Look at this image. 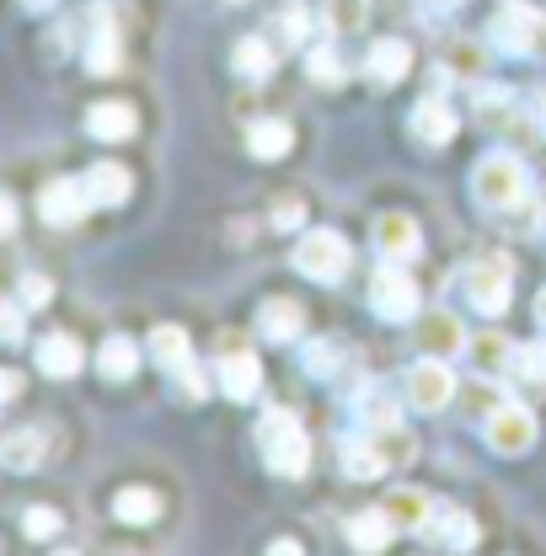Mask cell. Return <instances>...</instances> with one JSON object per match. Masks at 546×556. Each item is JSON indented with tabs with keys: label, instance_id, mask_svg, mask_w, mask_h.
<instances>
[{
	"label": "cell",
	"instance_id": "22",
	"mask_svg": "<svg viewBox=\"0 0 546 556\" xmlns=\"http://www.w3.org/2000/svg\"><path fill=\"white\" fill-rule=\"evenodd\" d=\"M418 343L445 358V353H467V332H461V321H456L450 311H423V321H418Z\"/></svg>",
	"mask_w": 546,
	"mask_h": 556
},
{
	"label": "cell",
	"instance_id": "6",
	"mask_svg": "<svg viewBox=\"0 0 546 556\" xmlns=\"http://www.w3.org/2000/svg\"><path fill=\"white\" fill-rule=\"evenodd\" d=\"M482 439L493 455H525L536 444V417L525 402H493V413L482 417Z\"/></svg>",
	"mask_w": 546,
	"mask_h": 556
},
{
	"label": "cell",
	"instance_id": "3",
	"mask_svg": "<svg viewBox=\"0 0 546 556\" xmlns=\"http://www.w3.org/2000/svg\"><path fill=\"white\" fill-rule=\"evenodd\" d=\"M487 38H493L498 54H514V60H546V11L525 5V0H504V5L493 11Z\"/></svg>",
	"mask_w": 546,
	"mask_h": 556
},
{
	"label": "cell",
	"instance_id": "20",
	"mask_svg": "<svg viewBox=\"0 0 546 556\" xmlns=\"http://www.w3.org/2000/svg\"><path fill=\"white\" fill-rule=\"evenodd\" d=\"M364 70H370V80H375V86H397V80L412 70V49L402 43V38H381V43H370Z\"/></svg>",
	"mask_w": 546,
	"mask_h": 556
},
{
	"label": "cell",
	"instance_id": "32",
	"mask_svg": "<svg viewBox=\"0 0 546 556\" xmlns=\"http://www.w3.org/2000/svg\"><path fill=\"white\" fill-rule=\"evenodd\" d=\"M97 369H102L108 380H129L139 369V348L129 343V338H108L102 353H97Z\"/></svg>",
	"mask_w": 546,
	"mask_h": 556
},
{
	"label": "cell",
	"instance_id": "29",
	"mask_svg": "<svg viewBox=\"0 0 546 556\" xmlns=\"http://www.w3.org/2000/svg\"><path fill=\"white\" fill-rule=\"evenodd\" d=\"M322 22L333 38H348L370 22V0H322Z\"/></svg>",
	"mask_w": 546,
	"mask_h": 556
},
{
	"label": "cell",
	"instance_id": "13",
	"mask_svg": "<svg viewBox=\"0 0 546 556\" xmlns=\"http://www.w3.org/2000/svg\"><path fill=\"white\" fill-rule=\"evenodd\" d=\"M86 208H91L86 182H75V177H60V182H49V188L38 193V214H44L49 225H75Z\"/></svg>",
	"mask_w": 546,
	"mask_h": 556
},
{
	"label": "cell",
	"instance_id": "34",
	"mask_svg": "<svg viewBox=\"0 0 546 556\" xmlns=\"http://www.w3.org/2000/svg\"><path fill=\"white\" fill-rule=\"evenodd\" d=\"M509 375H514L520 386H546V343H514Z\"/></svg>",
	"mask_w": 546,
	"mask_h": 556
},
{
	"label": "cell",
	"instance_id": "19",
	"mask_svg": "<svg viewBox=\"0 0 546 556\" xmlns=\"http://www.w3.org/2000/svg\"><path fill=\"white\" fill-rule=\"evenodd\" d=\"M139 118L129 102H97L91 113H86V135L102 139V144H119V139H135Z\"/></svg>",
	"mask_w": 546,
	"mask_h": 556
},
{
	"label": "cell",
	"instance_id": "42",
	"mask_svg": "<svg viewBox=\"0 0 546 556\" xmlns=\"http://www.w3.org/2000/svg\"><path fill=\"white\" fill-rule=\"evenodd\" d=\"M11 230H16V204L0 193V236H11Z\"/></svg>",
	"mask_w": 546,
	"mask_h": 556
},
{
	"label": "cell",
	"instance_id": "8",
	"mask_svg": "<svg viewBox=\"0 0 546 556\" xmlns=\"http://www.w3.org/2000/svg\"><path fill=\"white\" fill-rule=\"evenodd\" d=\"M402 386H408V402L418 413H445V407L456 402V375H450V364H445L439 353H423L408 369Z\"/></svg>",
	"mask_w": 546,
	"mask_h": 556
},
{
	"label": "cell",
	"instance_id": "9",
	"mask_svg": "<svg viewBox=\"0 0 546 556\" xmlns=\"http://www.w3.org/2000/svg\"><path fill=\"white\" fill-rule=\"evenodd\" d=\"M370 311L381 321H412L418 316V283L408 278L402 263H386L375 274V283H370Z\"/></svg>",
	"mask_w": 546,
	"mask_h": 556
},
{
	"label": "cell",
	"instance_id": "37",
	"mask_svg": "<svg viewBox=\"0 0 546 556\" xmlns=\"http://www.w3.org/2000/svg\"><path fill=\"white\" fill-rule=\"evenodd\" d=\"M278 33H284L289 43H306V38H311V11H306V5H284V11H278Z\"/></svg>",
	"mask_w": 546,
	"mask_h": 556
},
{
	"label": "cell",
	"instance_id": "5",
	"mask_svg": "<svg viewBox=\"0 0 546 556\" xmlns=\"http://www.w3.org/2000/svg\"><path fill=\"white\" fill-rule=\"evenodd\" d=\"M461 294H467V305L482 311V316H504V311H509V294H514V268H509L504 257H477V263H467V274H461Z\"/></svg>",
	"mask_w": 546,
	"mask_h": 556
},
{
	"label": "cell",
	"instance_id": "36",
	"mask_svg": "<svg viewBox=\"0 0 546 556\" xmlns=\"http://www.w3.org/2000/svg\"><path fill=\"white\" fill-rule=\"evenodd\" d=\"M22 530H27L33 541H54V535H60V514L38 503V508H27V514H22Z\"/></svg>",
	"mask_w": 546,
	"mask_h": 556
},
{
	"label": "cell",
	"instance_id": "15",
	"mask_svg": "<svg viewBox=\"0 0 546 556\" xmlns=\"http://www.w3.org/2000/svg\"><path fill=\"white\" fill-rule=\"evenodd\" d=\"M456 129H461V118H456V108L445 97H423L412 108V135L423 139V144H450Z\"/></svg>",
	"mask_w": 546,
	"mask_h": 556
},
{
	"label": "cell",
	"instance_id": "10",
	"mask_svg": "<svg viewBox=\"0 0 546 556\" xmlns=\"http://www.w3.org/2000/svg\"><path fill=\"white\" fill-rule=\"evenodd\" d=\"M220 391L231 402H252L263 391V364L252 348H220Z\"/></svg>",
	"mask_w": 546,
	"mask_h": 556
},
{
	"label": "cell",
	"instance_id": "25",
	"mask_svg": "<svg viewBox=\"0 0 546 556\" xmlns=\"http://www.w3.org/2000/svg\"><path fill=\"white\" fill-rule=\"evenodd\" d=\"M289 144H295V129H289L284 118H258V124L247 129V155H258V161L289 155Z\"/></svg>",
	"mask_w": 546,
	"mask_h": 556
},
{
	"label": "cell",
	"instance_id": "28",
	"mask_svg": "<svg viewBox=\"0 0 546 556\" xmlns=\"http://www.w3.org/2000/svg\"><path fill=\"white\" fill-rule=\"evenodd\" d=\"M467 358L477 364V375H509L514 348H509V338H498V332H482V338H467Z\"/></svg>",
	"mask_w": 546,
	"mask_h": 556
},
{
	"label": "cell",
	"instance_id": "33",
	"mask_svg": "<svg viewBox=\"0 0 546 556\" xmlns=\"http://www.w3.org/2000/svg\"><path fill=\"white\" fill-rule=\"evenodd\" d=\"M429 525H439V530H445V546H456V552L477 546V519H472V514H461V508H434V519H429Z\"/></svg>",
	"mask_w": 546,
	"mask_h": 556
},
{
	"label": "cell",
	"instance_id": "4",
	"mask_svg": "<svg viewBox=\"0 0 546 556\" xmlns=\"http://www.w3.org/2000/svg\"><path fill=\"white\" fill-rule=\"evenodd\" d=\"M150 353H156V364L177 380V391H183L188 402H204L209 380H204V369H199V358H194V343H188L183 327H156V332H150Z\"/></svg>",
	"mask_w": 546,
	"mask_h": 556
},
{
	"label": "cell",
	"instance_id": "18",
	"mask_svg": "<svg viewBox=\"0 0 546 556\" xmlns=\"http://www.w3.org/2000/svg\"><path fill=\"white\" fill-rule=\"evenodd\" d=\"M91 22H97V33H91V43H86V70H91V75H113L119 60H124V43H119V33H113V11L97 5Z\"/></svg>",
	"mask_w": 546,
	"mask_h": 556
},
{
	"label": "cell",
	"instance_id": "24",
	"mask_svg": "<svg viewBox=\"0 0 546 556\" xmlns=\"http://www.w3.org/2000/svg\"><path fill=\"white\" fill-rule=\"evenodd\" d=\"M392 519H397V530H418L423 535V525L434 519V503L418 492V486H397V492H386V503H381Z\"/></svg>",
	"mask_w": 546,
	"mask_h": 556
},
{
	"label": "cell",
	"instance_id": "27",
	"mask_svg": "<svg viewBox=\"0 0 546 556\" xmlns=\"http://www.w3.org/2000/svg\"><path fill=\"white\" fill-rule=\"evenodd\" d=\"M231 70H236L241 80H269L273 75V43L269 38H241V43L231 49Z\"/></svg>",
	"mask_w": 546,
	"mask_h": 556
},
{
	"label": "cell",
	"instance_id": "26",
	"mask_svg": "<svg viewBox=\"0 0 546 556\" xmlns=\"http://www.w3.org/2000/svg\"><path fill=\"white\" fill-rule=\"evenodd\" d=\"M343 471H348L353 482H370V477L392 471V466H386V455H381V444H375V433H364V439H348V444H343Z\"/></svg>",
	"mask_w": 546,
	"mask_h": 556
},
{
	"label": "cell",
	"instance_id": "2",
	"mask_svg": "<svg viewBox=\"0 0 546 556\" xmlns=\"http://www.w3.org/2000/svg\"><path fill=\"white\" fill-rule=\"evenodd\" d=\"M525 193H531V172H525L520 155L493 150V155H482L477 166H472V199H477V208H487V214L520 208Z\"/></svg>",
	"mask_w": 546,
	"mask_h": 556
},
{
	"label": "cell",
	"instance_id": "41",
	"mask_svg": "<svg viewBox=\"0 0 546 556\" xmlns=\"http://www.w3.org/2000/svg\"><path fill=\"white\" fill-rule=\"evenodd\" d=\"M16 391H22V375L0 369V407H5V402H16Z\"/></svg>",
	"mask_w": 546,
	"mask_h": 556
},
{
	"label": "cell",
	"instance_id": "11",
	"mask_svg": "<svg viewBox=\"0 0 546 556\" xmlns=\"http://www.w3.org/2000/svg\"><path fill=\"white\" fill-rule=\"evenodd\" d=\"M370 241H375V252L386 257V263H408L412 252H418V219L402 214V208H392V214H381L375 219V230H370Z\"/></svg>",
	"mask_w": 546,
	"mask_h": 556
},
{
	"label": "cell",
	"instance_id": "17",
	"mask_svg": "<svg viewBox=\"0 0 546 556\" xmlns=\"http://www.w3.org/2000/svg\"><path fill=\"white\" fill-rule=\"evenodd\" d=\"M44 450H49V433L44 428H11V433H0V466L5 471H38Z\"/></svg>",
	"mask_w": 546,
	"mask_h": 556
},
{
	"label": "cell",
	"instance_id": "39",
	"mask_svg": "<svg viewBox=\"0 0 546 556\" xmlns=\"http://www.w3.org/2000/svg\"><path fill=\"white\" fill-rule=\"evenodd\" d=\"M49 294H54V283H49L44 274L22 278V305H27V311H44V305H49Z\"/></svg>",
	"mask_w": 546,
	"mask_h": 556
},
{
	"label": "cell",
	"instance_id": "35",
	"mask_svg": "<svg viewBox=\"0 0 546 556\" xmlns=\"http://www.w3.org/2000/svg\"><path fill=\"white\" fill-rule=\"evenodd\" d=\"M343 364V348L333 343V338H317V343H306V369L311 375H333Z\"/></svg>",
	"mask_w": 546,
	"mask_h": 556
},
{
	"label": "cell",
	"instance_id": "12",
	"mask_svg": "<svg viewBox=\"0 0 546 556\" xmlns=\"http://www.w3.org/2000/svg\"><path fill=\"white\" fill-rule=\"evenodd\" d=\"M258 332L269 338V343H295L300 332H306V305L300 300H289V294H269L263 300V311H258Z\"/></svg>",
	"mask_w": 546,
	"mask_h": 556
},
{
	"label": "cell",
	"instance_id": "23",
	"mask_svg": "<svg viewBox=\"0 0 546 556\" xmlns=\"http://www.w3.org/2000/svg\"><path fill=\"white\" fill-rule=\"evenodd\" d=\"M353 413H359V428H370V433H381V428H397V422H402L397 396H392V391H381V386H359Z\"/></svg>",
	"mask_w": 546,
	"mask_h": 556
},
{
	"label": "cell",
	"instance_id": "21",
	"mask_svg": "<svg viewBox=\"0 0 546 556\" xmlns=\"http://www.w3.org/2000/svg\"><path fill=\"white\" fill-rule=\"evenodd\" d=\"M80 364H86V353H80V343H75L70 332H49V338L38 343V369H44L49 380L80 375Z\"/></svg>",
	"mask_w": 546,
	"mask_h": 556
},
{
	"label": "cell",
	"instance_id": "46",
	"mask_svg": "<svg viewBox=\"0 0 546 556\" xmlns=\"http://www.w3.org/2000/svg\"><path fill=\"white\" fill-rule=\"evenodd\" d=\"M542 118H546V91H542Z\"/></svg>",
	"mask_w": 546,
	"mask_h": 556
},
{
	"label": "cell",
	"instance_id": "31",
	"mask_svg": "<svg viewBox=\"0 0 546 556\" xmlns=\"http://www.w3.org/2000/svg\"><path fill=\"white\" fill-rule=\"evenodd\" d=\"M113 514H119L124 525H150V519L161 514V497H156L150 486H124V492L113 497Z\"/></svg>",
	"mask_w": 546,
	"mask_h": 556
},
{
	"label": "cell",
	"instance_id": "1",
	"mask_svg": "<svg viewBox=\"0 0 546 556\" xmlns=\"http://www.w3.org/2000/svg\"><path fill=\"white\" fill-rule=\"evenodd\" d=\"M258 455H263V466H269L273 477L300 482V477L311 471V433L295 422V413L269 407L263 422H258Z\"/></svg>",
	"mask_w": 546,
	"mask_h": 556
},
{
	"label": "cell",
	"instance_id": "30",
	"mask_svg": "<svg viewBox=\"0 0 546 556\" xmlns=\"http://www.w3.org/2000/svg\"><path fill=\"white\" fill-rule=\"evenodd\" d=\"M306 75H311L317 86L338 91L343 80H348V65H343V54L333 49V43H311V54H306Z\"/></svg>",
	"mask_w": 546,
	"mask_h": 556
},
{
	"label": "cell",
	"instance_id": "44",
	"mask_svg": "<svg viewBox=\"0 0 546 556\" xmlns=\"http://www.w3.org/2000/svg\"><path fill=\"white\" fill-rule=\"evenodd\" d=\"M536 321H542V327H546V289H542V294H536Z\"/></svg>",
	"mask_w": 546,
	"mask_h": 556
},
{
	"label": "cell",
	"instance_id": "40",
	"mask_svg": "<svg viewBox=\"0 0 546 556\" xmlns=\"http://www.w3.org/2000/svg\"><path fill=\"white\" fill-rule=\"evenodd\" d=\"M300 219H306V208H300V204H278V208H273V225H278V230H295Z\"/></svg>",
	"mask_w": 546,
	"mask_h": 556
},
{
	"label": "cell",
	"instance_id": "38",
	"mask_svg": "<svg viewBox=\"0 0 546 556\" xmlns=\"http://www.w3.org/2000/svg\"><path fill=\"white\" fill-rule=\"evenodd\" d=\"M27 332V311L16 300H0V343H22Z\"/></svg>",
	"mask_w": 546,
	"mask_h": 556
},
{
	"label": "cell",
	"instance_id": "43",
	"mask_svg": "<svg viewBox=\"0 0 546 556\" xmlns=\"http://www.w3.org/2000/svg\"><path fill=\"white\" fill-rule=\"evenodd\" d=\"M22 11H33V16H44V11H54V0H22Z\"/></svg>",
	"mask_w": 546,
	"mask_h": 556
},
{
	"label": "cell",
	"instance_id": "7",
	"mask_svg": "<svg viewBox=\"0 0 546 556\" xmlns=\"http://www.w3.org/2000/svg\"><path fill=\"white\" fill-rule=\"evenodd\" d=\"M348 241H343L338 230H306L300 236V247H295V268L311 278V283H338L348 274Z\"/></svg>",
	"mask_w": 546,
	"mask_h": 556
},
{
	"label": "cell",
	"instance_id": "14",
	"mask_svg": "<svg viewBox=\"0 0 546 556\" xmlns=\"http://www.w3.org/2000/svg\"><path fill=\"white\" fill-rule=\"evenodd\" d=\"M86 199H91V208H113V204H124L129 193H135V177L119 166V161H97L86 177Z\"/></svg>",
	"mask_w": 546,
	"mask_h": 556
},
{
	"label": "cell",
	"instance_id": "45",
	"mask_svg": "<svg viewBox=\"0 0 546 556\" xmlns=\"http://www.w3.org/2000/svg\"><path fill=\"white\" fill-rule=\"evenodd\" d=\"M542 225H546V193H542Z\"/></svg>",
	"mask_w": 546,
	"mask_h": 556
},
{
	"label": "cell",
	"instance_id": "16",
	"mask_svg": "<svg viewBox=\"0 0 546 556\" xmlns=\"http://www.w3.org/2000/svg\"><path fill=\"white\" fill-rule=\"evenodd\" d=\"M392 541H397V519L386 508H359L348 519V546L353 552H386Z\"/></svg>",
	"mask_w": 546,
	"mask_h": 556
}]
</instances>
